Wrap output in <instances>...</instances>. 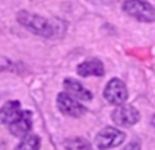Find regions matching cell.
Listing matches in <instances>:
<instances>
[{
    "label": "cell",
    "instance_id": "obj_1",
    "mask_svg": "<svg viewBox=\"0 0 155 150\" xmlns=\"http://www.w3.org/2000/svg\"><path fill=\"white\" fill-rule=\"evenodd\" d=\"M18 21L20 24H23L26 29H29L31 32L40 35V37H52L55 34V29L52 26L50 21H47L46 18L40 17V15H35V14H31L28 11H21L18 12Z\"/></svg>",
    "mask_w": 155,
    "mask_h": 150
},
{
    "label": "cell",
    "instance_id": "obj_2",
    "mask_svg": "<svg viewBox=\"0 0 155 150\" xmlns=\"http://www.w3.org/2000/svg\"><path fill=\"white\" fill-rule=\"evenodd\" d=\"M123 11L138 21H155V8L143 0H126L123 3Z\"/></svg>",
    "mask_w": 155,
    "mask_h": 150
},
{
    "label": "cell",
    "instance_id": "obj_3",
    "mask_svg": "<svg viewBox=\"0 0 155 150\" xmlns=\"http://www.w3.org/2000/svg\"><path fill=\"white\" fill-rule=\"evenodd\" d=\"M123 139H125V133L122 130H117L114 127H105L96 135V145L101 150H108L120 145Z\"/></svg>",
    "mask_w": 155,
    "mask_h": 150
},
{
    "label": "cell",
    "instance_id": "obj_4",
    "mask_svg": "<svg viewBox=\"0 0 155 150\" xmlns=\"http://www.w3.org/2000/svg\"><path fill=\"white\" fill-rule=\"evenodd\" d=\"M104 96L107 99V102H110L111 105H116V106H120L126 102L128 99V91H126V87L125 84L120 81V79H111L107 87H105V91H104Z\"/></svg>",
    "mask_w": 155,
    "mask_h": 150
},
{
    "label": "cell",
    "instance_id": "obj_5",
    "mask_svg": "<svg viewBox=\"0 0 155 150\" xmlns=\"http://www.w3.org/2000/svg\"><path fill=\"white\" fill-rule=\"evenodd\" d=\"M138 120H140V114L131 105H120L113 112V121L116 124H119V126H123V127L132 126Z\"/></svg>",
    "mask_w": 155,
    "mask_h": 150
},
{
    "label": "cell",
    "instance_id": "obj_6",
    "mask_svg": "<svg viewBox=\"0 0 155 150\" xmlns=\"http://www.w3.org/2000/svg\"><path fill=\"white\" fill-rule=\"evenodd\" d=\"M56 103H58L59 111H61L62 114L68 115V117H74V118H78V117H81V115L85 114V108H84L79 102H78L76 99L70 97V96L65 94V93L58 94Z\"/></svg>",
    "mask_w": 155,
    "mask_h": 150
},
{
    "label": "cell",
    "instance_id": "obj_7",
    "mask_svg": "<svg viewBox=\"0 0 155 150\" xmlns=\"http://www.w3.org/2000/svg\"><path fill=\"white\" fill-rule=\"evenodd\" d=\"M9 132L15 136H26L29 133V130L32 129V114L29 111H21L14 121H11L8 124Z\"/></svg>",
    "mask_w": 155,
    "mask_h": 150
},
{
    "label": "cell",
    "instance_id": "obj_8",
    "mask_svg": "<svg viewBox=\"0 0 155 150\" xmlns=\"http://www.w3.org/2000/svg\"><path fill=\"white\" fill-rule=\"evenodd\" d=\"M64 88L65 91L68 93L70 97L73 99H79V100H84V102H88L91 100V93L78 81H73V79H65L64 81Z\"/></svg>",
    "mask_w": 155,
    "mask_h": 150
},
{
    "label": "cell",
    "instance_id": "obj_9",
    "mask_svg": "<svg viewBox=\"0 0 155 150\" xmlns=\"http://www.w3.org/2000/svg\"><path fill=\"white\" fill-rule=\"evenodd\" d=\"M105 68L104 64L99 59H87L82 64L78 65V74L82 78H88V76H104Z\"/></svg>",
    "mask_w": 155,
    "mask_h": 150
},
{
    "label": "cell",
    "instance_id": "obj_10",
    "mask_svg": "<svg viewBox=\"0 0 155 150\" xmlns=\"http://www.w3.org/2000/svg\"><path fill=\"white\" fill-rule=\"evenodd\" d=\"M21 112L20 109V103L17 100L14 102H6L2 108H0V123L9 124L11 121L15 120V117Z\"/></svg>",
    "mask_w": 155,
    "mask_h": 150
},
{
    "label": "cell",
    "instance_id": "obj_11",
    "mask_svg": "<svg viewBox=\"0 0 155 150\" xmlns=\"http://www.w3.org/2000/svg\"><path fill=\"white\" fill-rule=\"evenodd\" d=\"M15 150H40V136L26 135L21 142L15 147Z\"/></svg>",
    "mask_w": 155,
    "mask_h": 150
},
{
    "label": "cell",
    "instance_id": "obj_12",
    "mask_svg": "<svg viewBox=\"0 0 155 150\" xmlns=\"http://www.w3.org/2000/svg\"><path fill=\"white\" fill-rule=\"evenodd\" d=\"M64 147H65V150H91L90 142L85 138H79V136L67 139Z\"/></svg>",
    "mask_w": 155,
    "mask_h": 150
},
{
    "label": "cell",
    "instance_id": "obj_13",
    "mask_svg": "<svg viewBox=\"0 0 155 150\" xmlns=\"http://www.w3.org/2000/svg\"><path fill=\"white\" fill-rule=\"evenodd\" d=\"M123 150H140V144H138L137 141H132V142H129Z\"/></svg>",
    "mask_w": 155,
    "mask_h": 150
}]
</instances>
